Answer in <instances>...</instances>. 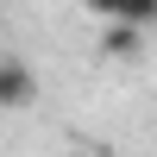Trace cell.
Instances as JSON below:
<instances>
[{
	"mask_svg": "<svg viewBox=\"0 0 157 157\" xmlns=\"http://www.w3.org/2000/svg\"><path fill=\"white\" fill-rule=\"evenodd\" d=\"M88 13H101V19H113V25H151L157 0H88Z\"/></svg>",
	"mask_w": 157,
	"mask_h": 157,
	"instance_id": "1",
	"label": "cell"
}]
</instances>
